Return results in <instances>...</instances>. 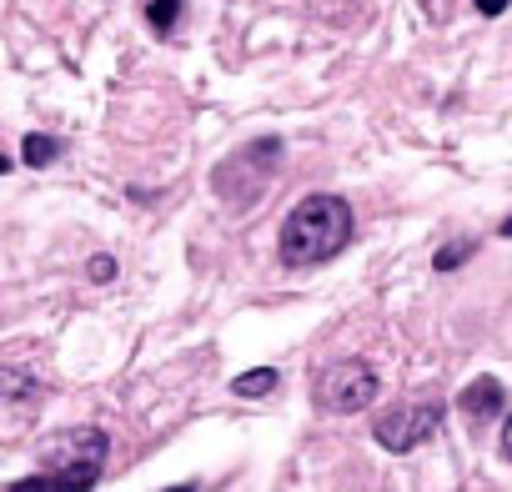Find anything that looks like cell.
<instances>
[{"label": "cell", "instance_id": "obj_2", "mask_svg": "<svg viewBox=\"0 0 512 492\" xmlns=\"http://www.w3.org/2000/svg\"><path fill=\"white\" fill-rule=\"evenodd\" d=\"M106 432L101 427H66L41 442V472L11 482L6 492H91L106 467Z\"/></svg>", "mask_w": 512, "mask_h": 492}, {"label": "cell", "instance_id": "obj_13", "mask_svg": "<svg viewBox=\"0 0 512 492\" xmlns=\"http://www.w3.org/2000/svg\"><path fill=\"white\" fill-rule=\"evenodd\" d=\"M502 457H512V417L502 422Z\"/></svg>", "mask_w": 512, "mask_h": 492}, {"label": "cell", "instance_id": "obj_9", "mask_svg": "<svg viewBox=\"0 0 512 492\" xmlns=\"http://www.w3.org/2000/svg\"><path fill=\"white\" fill-rule=\"evenodd\" d=\"M176 16H181V0H146V21L156 36H166L176 26Z\"/></svg>", "mask_w": 512, "mask_h": 492}, {"label": "cell", "instance_id": "obj_10", "mask_svg": "<svg viewBox=\"0 0 512 492\" xmlns=\"http://www.w3.org/2000/svg\"><path fill=\"white\" fill-rule=\"evenodd\" d=\"M467 257H472V241H452V246H442L432 262H437V272H452V267H462Z\"/></svg>", "mask_w": 512, "mask_h": 492}, {"label": "cell", "instance_id": "obj_6", "mask_svg": "<svg viewBox=\"0 0 512 492\" xmlns=\"http://www.w3.org/2000/svg\"><path fill=\"white\" fill-rule=\"evenodd\" d=\"M502 402H507V392H502V382H497V377H477L472 387H462V392H457V407H462L472 422L497 417V412H502Z\"/></svg>", "mask_w": 512, "mask_h": 492}, {"label": "cell", "instance_id": "obj_1", "mask_svg": "<svg viewBox=\"0 0 512 492\" xmlns=\"http://www.w3.org/2000/svg\"><path fill=\"white\" fill-rule=\"evenodd\" d=\"M357 231V216L342 196L317 191L307 201L292 206V216L282 221V262L287 267H317L332 262L337 252H347V241Z\"/></svg>", "mask_w": 512, "mask_h": 492}, {"label": "cell", "instance_id": "obj_8", "mask_svg": "<svg viewBox=\"0 0 512 492\" xmlns=\"http://www.w3.org/2000/svg\"><path fill=\"white\" fill-rule=\"evenodd\" d=\"M21 156H26V166H51V161L61 156V141H56V136H46V131H36V136H26Z\"/></svg>", "mask_w": 512, "mask_h": 492}, {"label": "cell", "instance_id": "obj_11", "mask_svg": "<svg viewBox=\"0 0 512 492\" xmlns=\"http://www.w3.org/2000/svg\"><path fill=\"white\" fill-rule=\"evenodd\" d=\"M111 277H116V262L111 257H96L91 262V282H111Z\"/></svg>", "mask_w": 512, "mask_h": 492}, {"label": "cell", "instance_id": "obj_14", "mask_svg": "<svg viewBox=\"0 0 512 492\" xmlns=\"http://www.w3.org/2000/svg\"><path fill=\"white\" fill-rule=\"evenodd\" d=\"M161 492H196V487H191V482H181V487H161Z\"/></svg>", "mask_w": 512, "mask_h": 492}, {"label": "cell", "instance_id": "obj_16", "mask_svg": "<svg viewBox=\"0 0 512 492\" xmlns=\"http://www.w3.org/2000/svg\"><path fill=\"white\" fill-rule=\"evenodd\" d=\"M502 236H512V216H507V221H502Z\"/></svg>", "mask_w": 512, "mask_h": 492}, {"label": "cell", "instance_id": "obj_5", "mask_svg": "<svg viewBox=\"0 0 512 492\" xmlns=\"http://www.w3.org/2000/svg\"><path fill=\"white\" fill-rule=\"evenodd\" d=\"M437 422H442V402H402V407H387L372 422V437L387 452H412L437 432Z\"/></svg>", "mask_w": 512, "mask_h": 492}, {"label": "cell", "instance_id": "obj_4", "mask_svg": "<svg viewBox=\"0 0 512 492\" xmlns=\"http://www.w3.org/2000/svg\"><path fill=\"white\" fill-rule=\"evenodd\" d=\"M312 397H317L322 412H362V407L377 402V372H372L367 362H357V357L332 362V367L317 377Z\"/></svg>", "mask_w": 512, "mask_h": 492}, {"label": "cell", "instance_id": "obj_3", "mask_svg": "<svg viewBox=\"0 0 512 492\" xmlns=\"http://www.w3.org/2000/svg\"><path fill=\"white\" fill-rule=\"evenodd\" d=\"M277 161H282V136H256L246 146H236L221 166H216V196L226 206H251L256 196H262L277 176Z\"/></svg>", "mask_w": 512, "mask_h": 492}, {"label": "cell", "instance_id": "obj_12", "mask_svg": "<svg viewBox=\"0 0 512 492\" xmlns=\"http://www.w3.org/2000/svg\"><path fill=\"white\" fill-rule=\"evenodd\" d=\"M472 6H477V16H502L512 0H472Z\"/></svg>", "mask_w": 512, "mask_h": 492}, {"label": "cell", "instance_id": "obj_7", "mask_svg": "<svg viewBox=\"0 0 512 492\" xmlns=\"http://www.w3.org/2000/svg\"><path fill=\"white\" fill-rule=\"evenodd\" d=\"M272 387H277V367H251V372H241V377L231 382L236 397H267Z\"/></svg>", "mask_w": 512, "mask_h": 492}, {"label": "cell", "instance_id": "obj_15", "mask_svg": "<svg viewBox=\"0 0 512 492\" xmlns=\"http://www.w3.org/2000/svg\"><path fill=\"white\" fill-rule=\"evenodd\" d=\"M11 171V156H0V176H6Z\"/></svg>", "mask_w": 512, "mask_h": 492}]
</instances>
